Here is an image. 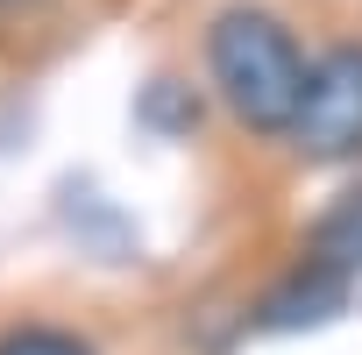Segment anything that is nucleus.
<instances>
[{"label": "nucleus", "instance_id": "obj_4", "mask_svg": "<svg viewBox=\"0 0 362 355\" xmlns=\"http://www.w3.org/2000/svg\"><path fill=\"white\" fill-rule=\"evenodd\" d=\"M305 263L341 270V277H362V178L341 185V192L313 214V228H305Z\"/></svg>", "mask_w": 362, "mask_h": 355}, {"label": "nucleus", "instance_id": "obj_5", "mask_svg": "<svg viewBox=\"0 0 362 355\" xmlns=\"http://www.w3.org/2000/svg\"><path fill=\"white\" fill-rule=\"evenodd\" d=\"M0 355H100L78 327H57V320H22L0 334Z\"/></svg>", "mask_w": 362, "mask_h": 355}, {"label": "nucleus", "instance_id": "obj_3", "mask_svg": "<svg viewBox=\"0 0 362 355\" xmlns=\"http://www.w3.org/2000/svg\"><path fill=\"white\" fill-rule=\"evenodd\" d=\"M348 284H355V277L320 270V263L298 256V270H284V277L270 284V298L256 305V327H277V334H291V327H320V320L348 313Z\"/></svg>", "mask_w": 362, "mask_h": 355}, {"label": "nucleus", "instance_id": "obj_2", "mask_svg": "<svg viewBox=\"0 0 362 355\" xmlns=\"http://www.w3.org/2000/svg\"><path fill=\"white\" fill-rule=\"evenodd\" d=\"M284 142L313 163H355L362 156V43L355 36L313 57Z\"/></svg>", "mask_w": 362, "mask_h": 355}, {"label": "nucleus", "instance_id": "obj_1", "mask_svg": "<svg viewBox=\"0 0 362 355\" xmlns=\"http://www.w3.org/2000/svg\"><path fill=\"white\" fill-rule=\"evenodd\" d=\"M305 71H313V57L291 36V22H277L256 0H235V8H221L206 22V78L249 135H263V142L291 135Z\"/></svg>", "mask_w": 362, "mask_h": 355}]
</instances>
